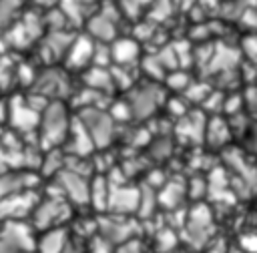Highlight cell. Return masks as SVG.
<instances>
[{
  "label": "cell",
  "instance_id": "52",
  "mask_svg": "<svg viewBox=\"0 0 257 253\" xmlns=\"http://www.w3.org/2000/svg\"><path fill=\"white\" fill-rule=\"evenodd\" d=\"M199 4H201V6H205V8H211V6H217V4H219V0H199Z\"/></svg>",
  "mask_w": 257,
  "mask_h": 253
},
{
  "label": "cell",
  "instance_id": "38",
  "mask_svg": "<svg viewBox=\"0 0 257 253\" xmlns=\"http://www.w3.org/2000/svg\"><path fill=\"white\" fill-rule=\"evenodd\" d=\"M177 241H179V237H177V233L171 229V227H165V229H161L159 233H157V249L159 251H173L175 249V245H177Z\"/></svg>",
  "mask_w": 257,
  "mask_h": 253
},
{
  "label": "cell",
  "instance_id": "7",
  "mask_svg": "<svg viewBox=\"0 0 257 253\" xmlns=\"http://www.w3.org/2000/svg\"><path fill=\"white\" fill-rule=\"evenodd\" d=\"M70 217V205L68 199L64 197H54L50 195L48 199L40 201L32 213V227L40 231H48L54 227H60L62 221Z\"/></svg>",
  "mask_w": 257,
  "mask_h": 253
},
{
  "label": "cell",
  "instance_id": "26",
  "mask_svg": "<svg viewBox=\"0 0 257 253\" xmlns=\"http://www.w3.org/2000/svg\"><path fill=\"white\" fill-rule=\"evenodd\" d=\"M24 0H0V30H8L22 18Z\"/></svg>",
  "mask_w": 257,
  "mask_h": 253
},
{
  "label": "cell",
  "instance_id": "5",
  "mask_svg": "<svg viewBox=\"0 0 257 253\" xmlns=\"http://www.w3.org/2000/svg\"><path fill=\"white\" fill-rule=\"evenodd\" d=\"M36 241L32 229L22 221H4L0 227V253H32Z\"/></svg>",
  "mask_w": 257,
  "mask_h": 253
},
{
  "label": "cell",
  "instance_id": "1",
  "mask_svg": "<svg viewBox=\"0 0 257 253\" xmlns=\"http://www.w3.org/2000/svg\"><path fill=\"white\" fill-rule=\"evenodd\" d=\"M70 124H72V118L68 116L64 100H50V104L40 114V124H38L40 147L44 151L62 147L66 143Z\"/></svg>",
  "mask_w": 257,
  "mask_h": 253
},
{
  "label": "cell",
  "instance_id": "34",
  "mask_svg": "<svg viewBox=\"0 0 257 253\" xmlns=\"http://www.w3.org/2000/svg\"><path fill=\"white\" fill-rule=\"evenodd\" d=\"M187 195H189L193 201L201 203V199H205V197L209 195V181H207L205 177H201V175L193 177V179L187 183Z\"/></svg>",
  "mask_w": 257,
  "mask_h": 253
},
{
  "label": "cell",
  "instance_id": "17",
  "mask_svg": "<svg viewBox=\"0 0 257 253\" xmlns=\"http://www.w3.org/2000/svg\"><path fill=\"white\" fill-rule=\"evenodd\" d=\"M38 183V175L34 171H24V169H16V171H6L0 175V199L18 195L22 191H30L34 189Z\"/></svg>",
  "mask_w": 257,
  "mask_h": 253
},
{
  "label": "cell",
  "instance_id": "9",
  "mask_svg": "<svg viewBox=\"0 0 257 253\" xmlns=\"http://www.w3.org/2000/svg\"><path fill=\"white\" fill-rule=\"evenodd\" d=\"M54 183L70 203H74V205L90 203V181L84 175H78L70 169H62L54 177Z\"/></svg>",
  "mask_w": 257,
  "mask_h": 253
},
{
  "label": "cell",
  "instance_id": "44",
  "mask_svg": "<svg viewBox=\"0 0 257 253\" xmlns=\"http://www.w3.org/2000/svg\"><path fill=\"white\" fill-rule=\"evenodd\" d=\"M237 22L243 24L247 30H257V8H255V6L245 8V12L241 14V18H239Z\"/></svg>",
  "mask_w": 257,
  "mask_h": 253
},
{
  "label": "cell",
  "instance_id": "29",
  "mask_svg": "<svg viewBox=\"0 0 257 253\" xmlns=\"http://www.w3.org/2000/svg\"><path fill=\"white\" fill-rule=\"evenodd\" d=\"M191 82H193V78H191V74H189L185 68L171 70V72H167V76H165L167 88H171V90H175V92H181V94L189 88Z\"/></svg>",
  "mask_w": 257,
  "mask_h": 253
},
{
  "label": "cell",
  "instance_id": "6",
  "mask_svg": "<svg viewBox=\"0 0 257 253\" xmlns=\"http://www.w3.org/2000/svg\"><path fill=\"white\" fill-rule=\"evenodd\" d=\"M163 98H165V92L155 82L139 84V86L131 88L126 94V100L133 110V118H137V120H145V118L153 116L155 110L159 108V104L163 102Z\"/></svg>",
  "mask_w": 257,
  "mask_h": 253
},
{
  "label": "cell",
  "instance_id": "14",
  "mask_svg": "<svg viewBox=\"0 0 257 253\" xmlns=\"http://www.w3.org/2000/svg\"><path fill=\"white\" fill-rule=\"evenodd\" d=\"M96 227L100 231V235L110 241L112 245H122L131 239L137 237L139 225L135 221L128 219H120V215H112V217H102L96 221Z\"/></svg>",
  "mask_w": 257,
  "mask_h": 253
},
{
  "label": "cell",
  "instance_id": "50",
  "mask_svg": "<svg viewBox=\"0 0 257 253\" xmlns=\"http://www.w3.org/2000/svg\"><path fill=\"white\" fill-rule=\"evenodd\" d=\"M8 114H10V104H8V100L0 98V124L8 122Z\"/></svg>",
  "mask_w": 257,
  "mask_h": 253
},
{
  "label": "cell",
  "instance_id": "23",
  "mask_svg": "<svg viewBox=\"0 0 257 253\" xmlns=\"http://www.w3.org/2000/svg\"><path fill=\"white\" fill-rule=\"evenodd\" d=\"M185 197H187V183L183 181H167L159 189V205L169 211L181 209V203Z\"/></svg>",
  "mask_w": 257,
  "mask_h": 253
},
{
  "label": "cell",
  "instance_id": "49",
  "mask_svg": "<svg viewBox=\"0 0 257 253\" xmlns=\"http://www.w3.org/2000/svg\"><path fill=\"white\" fill-rule=\"evenodd\" d=\"M36 8H44V10H50V8H56L60 4V0H30Z\"/></svg>",
  "mask_w": 257,
  "mask_h": 253
},
{
  "label": "cell",
  "instance_id": "45",
  "mask_svg": "<svg viewBox=\"0 0 257 253\" xmlns=\"http://www.w3.org/2000/svg\"><path fill=\"white\" fill-rule=\"evenodd\" d=\"M243 50L251 62H257V34H249L243 38Z\"/></svg>",
  "mask_w": 257,
  "mask_h": 253
},
{
  "label": "cell",
  "instance_id": "12",
  "mask_svg": "<svg viewBox=\"0 0 257 253\" xmlns=\"http://www.w3.org/2000/svg\"><path fill=\"white\" fill-rule=\"evenodd\" d=\"M139 205H141V189L120 183V185H112L110 183V199H108V211L112 215H135L139 213Z\"/></svg>",
  "mask_w": 257,
  "mask_h": 253
},
{
  "label": "cell",
  "instance_id": "22",
  "mask_svg": "<svg viewBox=\"0 0 257 253\" xmlns=\"http://www.w3.org/2000/svg\"><path fill=\"white\" fill-rule=\"evenodd\" d=\"M82 84L86 88L104 92L108 96L112 94V90H116L112 72H110V68H104V66H88L86 70H82Z\"/></svg>",
  "mask_w": 257,
  "mask_h": 253
},
{
  "label": "cell",
  "instance_id": "15",
  "mask_svg": "<svg viewBox=\"0 0 257 253\" xmlns=\"http://www.w3.org/2000/svg\"><path fill=\"white\" fill-rule=\"evenodd\" d=\"M94 48H96V42L88 34L74 36V40L64 56V66L68 70H86L88 66H92Z\"/></svg>",
  "mask_w": 257,
  "mask_h": 253
},
{
  "label": "cell",
  "instance_id": "32",
  "mask_svg": "<svg viewBox=\"0 0 257 253\" xmlns=\"http://www.w3.org/2000/svg\"><path fill=\"white\" fill-rule=\"evenodd\" d=\"M16 62L8 56H0V90H8L16 84Z\"/></svg>",
  "mask_w": 257,
  "mask_h": 253
},
{
  "label": "cell",
  "instance_id": "31",
  "mask_svg": "<svg viewBox=\"0 0 257 253\" xmlns=\"http://www.w3.org/2000/svg\"><path fill=\"white\" fill-rule=\"evenodd\" d=\"M211 86L207 82H199V80H193L189 84V88L183 92V96L187 98L189 104H203L207 100V96L211 94Z\"/></svg>",
  "mask_w": 257,
  "mask_h": 253
},
{
  "label": "cell",
  "instance_id": "28",
  "mask_svg": "<svg viewBox=\"0 0 257 253\" xmlns=\"http://www.w3.org/2000/svg\"><path fill=\"white\" fill-rule=\"evenodd\" d=\"M157 205H159V191L145 183L141 187V205H139V213L137 215L141 219H149L155 213Z\"/></svg>",
  "mask_w": 257,
  "mask_h": 253
},
{
  "label": "cell",
  "instance_id": "18",
  "mask_svg": "<svg viewBox=\"0 0 257 253\" xmlns=\"http://www.w3.org/2000/svg\"><path fill=\"white\" fill-rule=\"evenodd\" d=\"M235 139L233 129L229 124V118L223 114H213L207 118V129H205V143L215 149V151H225L231 147V141Z\"/></svg>",
  "mask_w": 257,
  "mask_h": 253
},
{
  "label": "cell",
  "instance_id": "30",
  "mask_svg": "<svg viewBox=\"0 0 257 253\" xmlns=\"http://www.w3.org/2000/svg\"><path fill=\"white\" fill-rule=\"evenodd\" d=\"M155 0H118V8L120 14L126 16L128 20H137L143 16L145 8H151Z\"/></svg>",
  "mask_w": 257,
  "mask_h": 253
},
{
  "label": "cell",
  "instance_id": "16",
  "mask_svg": "<svg viewBox=\"0 0 257 253\" xmlns=\"http://www.w3.org/2000/svg\"><path fill=\"white\" fill-rule=\"evenodd\" d=\"M94 149H96V145H94L88 129L84 126V122L78 116H74L68 137H66V143H64V153L72 155V157H88Z\"/></svg>",
  "mask_w": 257,
  "mask_h": 253
},
{
  "label": "cell",
  "instance_id": "35",
  "mask_svg": "<svg viewBox=\"0 0 257 253\" xmlns=\"http://www.w3.org/2000/svg\"><path fill=\"white\" fill-rule=\"evenodd\" d=\"M36 78H38V72L34 70V66L32 64H28V62H18V66H16V84H20V86H24V88H32L34 86V82H36Z\"/></svg>",
  "mask_w": 257,
  "mask_h": 253
},
{
  "label": "cell",
  "instance_id": "20",
  "mask_svg": "<svg viewBox=\"0 0 257 253\" xmlns=\"http://www.w3.org/2000/svg\"><path fill=\"white\" fill-rule=\"evenodd\" d=\"M96 6H98V0H60L58 4V8L64 12L70 26L86 24L88 18L94 12H98Z\"/></svg>",
  "mask_w": 257,
  "mask_h": 253
},
{
  "label": "cell",
  "instance_id": "4",
  "mask_svg": "<svg viewBox=\"0 0 257 253\" xmlns=\"http://www.w3.org/2000/svg\"><path fill=\"white\" fill-rule=\"evenodd\" d=\"M88 129L96 149H106L114 137V118L106 108H80L76 114Z\"/></svg>",
  "mask_w": 257,
  "mask_h": 253
},
{
  "label": "cell",
  "instance_id": "24",
  "mask_svg": "<svg viewBox=\"0 0 257 253\" xmlns=\"http://www.w3.org/2000/svg\"><path fill=\"white\" fill-rule=\"evenodd\" d=\"M66 245H68V231L62 227H54L44 231V235L36 243V249L38 253H64Z\"/></svg>",
  "mask_w": 257,
  "mask_h": 253
},
{
  "label": "cell",
  "instance_id": "39",
  "mask_svg": "<svg viewBox=\"0 0 257 253\" xmlns=\"http://www.w3.org/2000/svg\"><path fill=\"white\" fill-rule=\"evenodd\" d=\"M173 6H175V0H155L153 2V6H151V20H165L169 14H171V10H173Z\"/></svg>",
  "mask_w": 257,
  "mask_h": 253
},
{
  "label": "cell",
  "instance_id": "3",
  "mask_svg": "<svg viewBox=\"0 0 257 253\" xmlns=\"http://www.w3.org/2000/svg\"><path fill=\"white\" fill-rule=\"evenodd\" d=\"M118 16H120V8L104 4L98 12H94L88 22H86V34L94 40V42H104L110 44L118 38Z\"/></svg>",
  "mask_w": 257,
  "mask_h": 253
},
{
  "label": "cell",
  "instance_id": "36",
  "mask_svg": "<svg viewBox=\"0 0 257 253\" xmlns=\"http://www.w3.org/2000/svg\"><path fill=\"white\" fill-rule=\"evenodd\" d=\"M141 66H143L145 74L151 76V78H155V80H165V76H167V70L163 68V64L159 62V58L155 54L153 56H145L143 62H141Z\"/></svg>",
  "mask_w": 257,
  "mask_h": 253
},
{
  "label": "cell",
  "instance_id": "42",
  "mask_svg": "<svg viewBox=\"0 0 257 253\" xmlns=\"http://www.w3.org/2000/svg\"><path fill=\"white\" fill-rule=\"evenodd\" d=\"M169 153H171V141L169 139H155L153 141V145H151V155L155 157V159H165V157H169Z\"/></svg>",
  "mask_w": 257,
  "mask_h": 253
},
{
  "label": "cell",
  "instance_id": "53",
  "mask_svg": "<svg viewBox=\"0 0 257 253\" xmlns=\"http://www.w3.org/2000/svg\"><path fill=\"white\" fill-rule=\"evenodd\" d=\"M6 171H8V167H6V163H4V159L0 157V175H2V173H6Z\"/></svg>",
  "mask_w": 257,
  "mask_h": 253
},
{
  "label": "cell",
  "instance_id": "43",
  "mask_svg": "<svg viewBox=\"0 0 257 253\" xmlns=\"http://www.w3.org/2000/svg\"><path fill=\"white\" fill-rule=\"evenodd\" d=\"M245 110L249 112L251 118H257V86H249L245 92Z\"/></svg>",
  "mask_w": 257,
  "mask_h": 253
},
{
  "label": "cell",
  "instance_id": "8",
  "mask_svg": "<svg viewBox=\"0 0 257 253\" xmlns=\"http://www.w3.org/2000/svg\"><path fill=\"white\" fill-rule=\"evenodd\" d=\"M76 34L68 32V30H50L46 32L40 40H38V56L44 64L54 66L56 62L64 60L72 40Z\"/></svg>",
  "mask_w": 257,
  "mask_h": 253
},
{
  "label": "cell",
  "instance_id": "2",
  "mask_svg": "<svg viewBox=\"0 0 257 253\" xmlns=\"http://www.w3.org/2000/svg\"><path fill=\"white\" fill-rule=\"evenodd\" d=\"M215 223H213V211L205 203H195L187 211V219L183 225V239L191 247H203L211 235H213Z\"/></svg>",
  "mask_w": 257,
  "mask_h": 253
},
{
  "label": "cell",
  "instance_id": "19",
  "mask_svg": "<svg viewBox=\"0 0 257 253\" xmlns=\"http://www.w3.org/2000/svg\"><path fill=\"white\" fill-rule=\"evenodd\" d=\"M205 129H207V116L201 110H189L175 124V133L179 137L191 141V143H203L205 141Z\"/></svg>",
  "mask_w": 257,
  "mask_h": 253
},
{
  "label": "cell",
  "instance_id": "37",
  "mask_svg": "<svg viewBox=\"0 0 257 253\" xmlns=\"http://www.w3.org/2000/svg\"><path fill=\"white\" fill-rule=\"evenodd\" d=\"M108 112L114 120H128L133 118V110H131V104L126 98H118V100H112L108 104Z\"/></svg>",
  "mask_w": 257,
  "mask_h": 253
},
{
  "label": "cell",
  "instance_id": "13",
  "mask_svg": "<svg viewBox=\"0 0 257 253\" xmlns=\"http://www.w3.org/2000/svg\"><path fill=\"white\" fill-rule=\"evenodd\" d=\"M40 203V199L36 197V193L30 191H22L18 195L0 199V219L2 221H20L26 215H32L36 205Z\"/></svg>",
  "mask_w": 257,
  "mask_h": 253
},
{
  "label": "cell",
  "instance_id": "47",
  "mask_svg": "<svg viewBox=\"0 0 257 253\" xmlns=\"http://www.w3.org/2000/svg\"><path fill=\"white\" fill-rule=\"evenodd\" d=\"M141 251H143L141 241L139 239H131V241H126L122 245H116V249L112 253H141Z\"/></svg>",
  "mask_w": 257,
  "mask_h": 253
},
{
  "label": "cell",
  "instance_id": "41",
  "mask_svg": "<svg viewBox=\"0 0 257 253\" xmlns=\"http://www.w3.org/2000/svg\"><path fill=\"white\" fill-rule=\"evenodd\" d=\"M243 143H245V151L257 157V118H253L249 131L243 137Z\"/></svg>",
  "mask_w": 257,
  "mask_h": 253
},
{
  "label": "cell",
  "instance_id": "11",
  "mask_svg": "<svg viewBox=\"0 0 257 253\" xmlns=\"http://www.w3.org/2000/svg\"><path fill=\"white\" fill-rule=\"evenodd\" d=\"M68 90L70 88H68L66 72L60 68L48 66L42 72H38V78L30 92H38V94L46 96L48 100H62V96H66Z\"/></svg>",
  "mask_w": 257,
  "mask_h": 253
},
{
  "label": "cell",
  "instance_id": "10",
  "mask_svg": "<svg viewBox=\"0 0 257 253\" xmlns=\"http://www.w3.org/2000/svg\"><path fill=\"white\" fill-rule=\"evenodd\" d=\"M10 104V114H8V122L12 126V131L20 133V135H28L32 131H38V124H40V112L34 110L26 96L22 94H16L8 100Z\"/></svg>",
  "mask_w": 257,
  "mask_h": 253
},
{
  "label": "cell",
  "instance_id": "25",
  "mask_svg": "<svg viewBox=\"0 0 257 253\" xmlns=\"http://www.w3.org/2000/svg\"><path fill=\"white\" fill-rule=\"evenodd\" d=\"M110 199V181L104 175H96L90 181V203L98 211H108Z\"/></svg>",
  "mask_w": 257,
  "mask_h": 253
},
{
  "label": "cell",
  "instance_id": "33",
  "mask_svg": "<svg viewBox=\"0 0 257 253\" xmlns=\"http://www.w3.org/2000/svg\"><path fill=\"white\" fill-rule=\"evenodd\" d=\"M112 72V80H114V88L116 90H131L135 76H131V66H120V64H112L110 66Z\"/></svg>",
  "mask_w": 257,
  "mask_h": 253
},
{
  "label": "cell",
  "instance_id": "40",
  "mask_svg": "<svg viewBox=\"0 0 257 253\" xmlns=\"http://www.w3.org/2000/svg\"><path fill=\"white\" fill-rule=\"evenodd\" d=\"M167 110H169V114L177 116V120H179L189 112V102H187V98L183 94L181 96H173V98L167 100Z\"/></svg>",
  "mask_w": 257,
  "mask_h": 253
},
{
  "label": "cell",
  "instance_id": "46",
  "mask_svg": "<svg viewBox=\"0 0 257 253\" xmlns=\"http://www.w3.org/2000/svg\"><path fill=\"white\" fill-rule=\"evenodd\" d=\"M92 253H112L114 249V245L110 243V241H106L102 235H94V239H92Z\"/></svg>",
  "mask_w": 257,
  "mask_h": 253
},
{
  "label": "cell",
  "instance_id": "21",
  "mask_svg": "<svg viewBox=\"0 0 257 253\" xmlns=\"http://www.w3.org/2000/svg\"><path fill=\"white\" fill-rule=\"evenodd\" d=\"M110 52L112 64L133 66L141 56V44L135 36H118L114 42H110Z\"/></svg>",
  "mask_w": 257,
  "mask_h": 253
},
{
  "label": "cell",
  "instance_id": "48",
  "mask_svg": "<svg viewBox=\"0 0 257 253\" xmlns=\"http://www.w3.org/2000/svg\"><path fill=\"white\" fill-rule=\"evenodd\" d=\"M241 251H245V253H257V233H247L241 239Z\"/></svg>",
  "mask_w": 257,
  "mask_h": 253
},
{
  "label": "cell",
  "instance_id": "27",
  "mask_svg": "<svg viewBox=\"0 0 257 253\" xmlns=\"http://www.w3.org/2000/svg\"><path fill=\"white\" fill-rule=\"evenodd\" d=\"M64 163H66V153L64 149H50V151H44V161H42V167H40V173L46 175V177H56L62 169H64Z\"/></svg>",
  "mask_w": 257,
  "mask_h": 253
},
{
  "label": "cell",
  "instance_id": "51",
  "mask_svg": "<svg viewBox=\"0 0 257 253\" xmlns=\"http://www.w3.org/2000/svg\"><path fill=\"white\" fill-rule=\"evenodd\" d=\"M209 253H231V251H227V247H225L223 243H215V245L209 249Z\"/></svg>",
  "mask_w": 257,
  "mask_h": 253
}]
</instances>
